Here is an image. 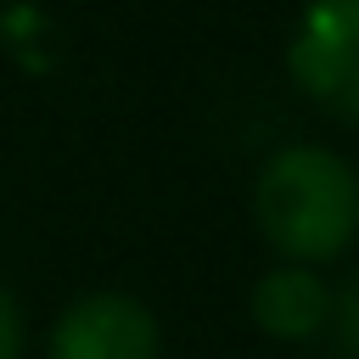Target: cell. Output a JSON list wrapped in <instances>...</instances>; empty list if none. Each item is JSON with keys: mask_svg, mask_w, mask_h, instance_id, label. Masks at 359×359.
Instances as JSON below:
<instances>
[{"mask_svg": "<svg viewBox=\"0 0 359 359\" xmlns=\"http://www.w3.org/2000/svg\"><path fill=\"white\" fill-rule=\"evenodd\" d=\"M252 208L286 258L320 264L359 236V174L325 146H286L264 163Z\"/></svg>", "mask_w": 359, "mask_h": 359, "instance_id": "obj_1", "label": "cell"}, {"mask_svg": "<svg viewBox=\"0 0 359 359\" xmlns=\"http://www.w3.org/2000/svg\"><path fill=\"white\" fill-rule=\"evenodd\" d=\"M286 62L309 101L359 118V0H309Z\"/></svg>", "mask_w": 359, "mask_h": 359, "instance_id": "obj_2", "label": "cell"}, {"mask_svg": "<svg viewBox=\"0 0 359 359\" xmlns=\"http://www.w3.org/2000/svg\"><path fill=\"white\" fill-rule=\"evenodd\" d=\"M50 359H157V320L140 297L90 292L62 309Z\"/></svg>", "mask_w": 359, "mask_h": 359, "instance_id": "obj_3", "label": "cell"}, {"mask_svg": "<svg viewBox=\"0 0 359 359\" xmlns=\"http://www.w3.org/2000/svg\"><path fill=\"white\" fill-rule=\"evenodd\" d=\"M252 320L269 337L303 342L331 320V292H325V280L314 269H269L252 286Z\"/></svg>", "mask_w": 359, "mask_h": 359, "instance_id": "obj_4", "label": "cell"}, {"mask_svg": "<svg viewBox=\"0 0 359 359\" xmlns=\"http://www.w3.org/2000/svg\"><path fill=\"white\" fill-rule=\"evenodd\" d=\"M22 348V314H17V297L0 286V359H17Z\"/></svg>", "mask_w": 359, "mask_h": 359, "instance_id": "obj_5", "label": "cell"}, {"mask_svg": "<svg viewBox=\"0 0 359 359\" xmlns=\"http://www.w3.org/2000/svg\"><path fill=\"white\" fill-rule=\"evenodd\" d=\"M337 314H342V353H359V286L342 297Z\"/></svg>", "mask_w": 359, "mask_h": 359, "instance_id": "obj_6", "label": "cell"}]
</instances>
